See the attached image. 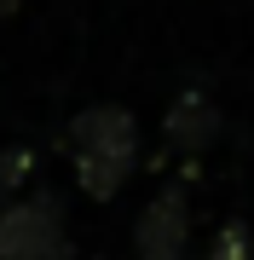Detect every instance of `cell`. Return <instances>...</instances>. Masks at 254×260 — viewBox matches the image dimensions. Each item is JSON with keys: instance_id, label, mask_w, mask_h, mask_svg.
<instances>
[{"instance_id": "1", "label": "cell", "mask_w": 254, "mask_h": 260, "mask_svg": "<svg viewBox=\"0 0 254 260\" xmlns=\"http://www.w3.org/2000/svg\"><path fill=\"white\" fill-rule=\"evenodd\" d=\"M69 145H76V179L87 197H116L127 185L133 174V145H139V133H133V116L116 110V104H93V110L76 116V127H69Z\"/></svg>"}, {"instance_id": "2", "label": "cell", "mask_w": 254, "mask_h": 260, "mask_svg": "<svg viewBox=\"0 0 254 260\" xmlns=\"http://www.w3.org/2000/svg\"><path fill=\"white\" fill-rule=\"evenodd\" d=\"M0 260H69V232L64 208L52 197L0 208Z\"/></svg>"}, {"instance_id": "3", "label": "cell", "mask_w": 254, "mask_h": 260, "mask_svg": "<svg viewBox=\"0 0 254 260\" xmlns=\"http://www.w3.org/2000/svg\"><path fill=\"white\" fill-rule=\"evenodd\" d=\"M185 237H191V214H185V191H162L151 208L139 214V260H179L185 254Z\"/></svg>"}, {"instance_id": "4", "label": "cell", "mask_w": 254, "mask_h": 260, "mask_svg": "<svg viewBox=\"0 0 254 260\" xmlns=\"http://www.w3.org/2000/svg\"><path fill=\"white\" fill-rule=\"evenodd\" d=\"M214 127H220V110H208L197 93L179 99L173 110H168V139H173V145H185V150H202L208 139H214Z\"/></svg>"}, {"instance_id": "5", "label": "cell", "mask_w": 254, "mask_h": 260, "mask_svg": "<svg viewBox=\"0 0 254 260\" xmlns=\"http://www.w3.org/2000/svg\"><path fill=\"white\" fill-rule=\"evenodd\" d=\"M29 168H35L29 150H0V197L18 191V179H29Z\"/></svg>"}, {"instance_id": "6", "label": "cell", "mask_w": 254, "mask_h": 260, "mask_svg": "<svg viewBox=\"0 0 254 260\" xmlns=\"http://www.w3.org/2000/svg\"><path fill=\"white\" fill-rule=\"evenodd\" d=\"M208 260H248V232L243 225H226V232L214 237V254Z\"/></svg>"}, {"instance_id": "7", "label": "cell", "mask_w": 254, "mask_h": 260, "mask_svg": "<svg viewBox=\"0 0 254 260\" xmlns=\"http://www.w3.org/2000/svg\"><path fill=\"white\" fill-rule=\"evenodd\" d=\"M6 12H18V0H0V18H6Z\"/></svg>"}]
</instances>
